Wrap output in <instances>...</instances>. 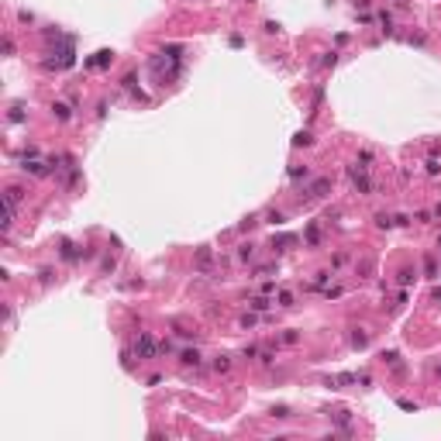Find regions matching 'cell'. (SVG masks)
Instances as JSON below:
<instances>
[{
    "instance_id": "8992f818",
    "label": "cell",
    "mask_w": 441,
    "mask_h": 441,
    "mask_svg": "<svg viewBox=\"0 0 441 441\" xmlns=\"http://www.w3.org/2000/svg\"><path fill=\"white\" fill-rule=\"evenodd\" d=\"M59 255H62L66 262H76V259H79V248H76L72 242H62V245H59Z\"/></svg>"
},
{
    "instance_id": "277c9868",
    "label": "cell",
    "mask_w": 441,
    "mask_h": 441,
    "mask_svg": "<svg viewBox=\"0 0 441 441\" xmlns=\"http://www.w3.org/2000/svg\"><path fill=\"white\" fill-rule=\"evenodd\" d=\"M45 166H49V162H38L35 155H31V159L24 155V162H21V169H24V173H31V176H45V173H49Z\"/></svg>"
},
{
    "instance_id": "4316f807",
    "label": "cell",
    "mask_w": 441,
    "mask_h": 441,
    "mask_svg": "<svg viewBox=\"0 0 441 441\" xmlns=\"http://www.w3.org/2000/svg\"><path fill=\"white\" fill-rule=\"evenodd\" d=\"M427 173H431V176L441 173V162H438V159H427Z\"/></svg>"
},
{
    "instance_id": "cb8c5ba5",
    "label": "cell",
    "mask_w": 441,
    "mask_h": 441,
    "mask_svg": "<svg viewBox=\"0 0 441 441\" xmlns=\"http://www.w3.org/2000/svg\"><path fill=\"white\" fill-rule=\"evenodd\" d=\"M297 338H300V335H297V331H283V335H279V341H283V345H293V341H297Z\"/></svg>"
},
{
    "instance_id": "30bf717a",
    "label": "cell",
    "mask_w": 441,
    "mask_h": 441,
    "mask_svg": "<svg viewBox=\"0 0 441 441\" xmlns=\"http://www.w3.org/2000/svg\"><path fill=\"white\" fill-rule=\"evenodd\" d=\"M290 245H297L293 234H279V238H272V248H276V252H283V248H290Z\"/></svg>"
},
{
    "instance_id": "484cf974",
    "label": "cell",
    "mask_w": 441,
    "mask_h": 441,
    "mask_svg": "<svg viewBox=\"0 0 441 441\" xmlns=\"http://www.w3.org/2000/svg\"><path fill=\"white\" fill-rule=\"evenodd\" d=\"M379 21H383V28H386V35H389V31H393V14H386V11H383V14H379Z\"/></svg>"
},
{
    "instance_id": "7c38bea8",
    "label": "cell",
    "mask_w": 441,
    "mask_h": 441,
    "mask_svg": "<svg viewBox=\"0 0 441 441\" xmlns=\"http://www.w3.org/2000/svg\"><path fill=\"white\" fill-rule=\"evenodd\" d=\"M196 265L200 269H211V248H200L196 252Z\"/></svg>"
},
{
    "instance_id": "9a60e30c",
    "label": "cell",
    "mask_w": 441,
    "mask_h": 441,
    "mask_svg": "<svg viewBox=\"0 0 441 441\" xmlns=\"http://www.w3.org/2000/svg\"><path fill=\"white\" fill-rule=\"evenodd\" d=\"M52 114L59 117V121H69V117H72V110H69L66 104H55V107H52Z\"/></svg>"
},
{
    "instance_id": "e575fe53",
    "label": "cell",
    "mask_w": 441,
    "mask_h": 441,
    "mask_svg": "<svg viewBox=\"0 0 441 441\" xmlns=\"http://www.w3.org/2000/svg\"><path fill=\"white\" fill-rule=\"evenodd\" d=\"M438 372H441V369H438Z\"/></svg>"
},
{
    "instance_id": "d6a6232c",
    "label": "cell",
    "mask_w": 441,
    "mask_h": 441,
    "mask_svg": "<svg viewBox=\"0 0 441 441\" xmlns=\"http://www.w3.org/2000/svg\"><path fill=\"white\" fill-rule=\"evenodd\" d=\"M434 300H438V303H441V290H438V293H434Z\"/></svg>"
},
{
    "instance_id": "5b68a950",
    "label": "cell",
    "mask_w": 441,
    "mask_h": 441,
    "mask_svg": "<svg viewBox=\"0 0 441 441\" xmlns=\"http://www.w3.org/2000/svg\"><path fill=\"white\" fill-rule=\"evenodd\" d=\"M379 358H383V362H386V366H389L393 372H400V376H404V372H407V366H404V362H400V352H383Z\"/></svg>"
},
{
    "instance_id": "83f0119b",
    "label": "cell",
    "mask_w": 441,
    "mask_h": 441,
    "mask_svg": "<svg viewBox=\"0 0 441 441\" xmlns=\"http://www.w3.org/2000/svg\"><path fill=\"white\" fill-rule=\"evenodd\" d=\"M358 162H362V166H369V162H372V152H369V148H362V152H358Z\"/></svg>"
},
{
    "instance_id": "1f68e13d",
    "label": "cell",
    "mask_w": 441,
    "mask_h": 441,
    "mask_svg": "<svg viewBox=\"0 0 441 441\" xmlns=\"http://www.w3.org/2000/svg\"><path fill=\"white\" fill-rule=\"evenodd\" d=\"M242 328H255V314H245L242 317Z\"/></svg>"
},
{
    "instance_id": "603a6c76",
    "label": "cell",
    "mask_w": 441,
    "mask_h": 441,
    "mask_svg": "<svg viewBox=\"0 0 441 441\" xmlns=\"http://www.w3.org/2000/svg\"><path fill=\"white\" fill-rule=\"evenodd\" d=\"M265 221H269V224H283L286 217H283V214H279V211H269V214H265Z\"/></svg>"
},
{
    "instance_id": "7a4b0ae2",
    "label": "cell",
    "mask_w": 441,
    "mask_h": 441,
    "mask_svg": "<svg viewBox=\"0 0 441 441\" xmlns=\"http://www.w3.org/2000/svg\"><path fill=\"white\" fill-rule=\"evenodd\" d=\"M348 179H352V186L358 193H372V179H369L366 166H348Z\"/></svg>"
},
{
    "instance_id": "2e32d148",
    "label": "cell",
    "mask_w": 441,
    "mask_h": 441,
    "mask_svg": "<svg viewBox=\"0 0 441 441\" xmlns=\"http://www.w3.org/2000/svg\"><path fill=\"white\" fill-rule=\"evenodd\" d=\"M310 141H314L310 131H297V135H293V145H297V148H303V145H310Z\"/></svg>"
},
{
    "instance_id": "f1b7e54d",
    "label": "cell",
    "mask_w": 441,
    "mask_h": 441,
    "mask_svg": "<svg viewBox=\"0 0 441 441\" xmlns=\"http://www.w3.org/2000/svg\"><path fill=\"white\" fill-rule=\"evenodd\" d=\"M300 176L307 179V166H303V169H300V166H293V169H290V179H300Z\"/></svg>"
},
{
    "instance_id": "d6986e66",
    "label": "cell",
    "mask_w": 441,
    "mask_h": 441,
    "mask_svg": "<svg viewBox=\"0 0 441 441\" xmlns=\"http://www.w3.org/2000/svg\"><path fill=\"white\" fill-rule=\"evenodd\" d=\"M376 224H379V228H386V231H389V228H393V224H396V217H389V214H376Z\"/></svg>"
},
{
    "instance_id": "6da1fadb",
    "label": "cell",
    "mask_w": 441,
    "mask_h": 441,
    "mask_svg": "<svg viewBox=\"0 0 441 441\" xmlns=\"http://www.w3.org/2000/svg\"><path fill=\"white\" fill-rule=\"evenodd\" d=\"M131 352H135L138 358H155L159 352H162V345H159V341H155L148 331H141V335L135 338V348H131Z\"/></svg>"
},
{
    "instance_id": "52a82bcc",
    "label": "cell",
    "mask_w": 441,
    "mask_h": 441,
    "mask_svg": "<svg viewBox=\"0 0 441 441\" xmlns=\"http://www.w3.org/2000/svg\"><path fill=\"white\" fill-rule=\"evenodd\" d=\"M348 341H352V348H366V345H369V335H366L362 328H355V331L348 335Z\"/></svg>"
},
{
    "instance_id": "8fae6325",
    "label": "cell",
    "mask_w": 441,
    "mask_h": 441,
    "mask_svg": "<svg viewBox=\"0 0 441 441\" xmlns=\"http://www.w3.org/2000/svg\"><path fill=\"white\" fill-rule=\"evenodd\" d=\"M110 59H114V52H110V49H100V52L93 55V69H97V66H110Z\"/></svg>"
},
{
    "instance_id": "e0dca14e",
    "label": "cell",
    "mask_w": 441,
    "mask_h": 441,
    "mask_svg": "<svg viewBox=\"0 0 441 441\" xmlns=\"http://www.w3.org/2000/svg\"><path fill=\"white\" fill-rule=\"evenodd\" d=\"M272 303H276V300H269V297H255V300H252V310H269Z\"/></svg>"
},
{
    "instance_id": "9c48e42d",
    "label": "cell",
    "mask_w": 441,
    "mask_h": 441,
    "mask_svg": "<svg viewBox=\"0 0 441 441\" xmlns=\"http://www.w3.org/2000/svg\"><path fill=\"white\" fill-rule=\"evenodd\" d=\"M179 362H183V366H200V352H196V348L179 352Z\"/></svg>"
},
{
    "instance_id": "836d02e7",
    "label": "cell",
    "mask_w": 441,
    "mask_h": 441,
    "mask_svg": "<svg viewBox=\"0 0 441 441\" xmlns=\"http://www.w3.org/2000/svg\"><path fill=\"white\" fill-rule=\"evenodd\" d=\"M438 248H441V238H438Z\"/></svg>"
},
{
    "instance_id": "4dcf8cb0",
    "label": "cell",
    "mask_w": 441,
    "mask_h": 441,
    "mask_svg": "<svg viewBox=\"0 0 441 441\" xmlns=\"http://www.w3.org/2000/svg\"><path fill=\"white\" fill-rule=\"evenodd\" d=\"M11 121L18 124V121H24V114H21V107H11Z\"/></svg>"
},
{
    "instance_id": "44dd1931",
    "label": "cell",
    "mask_w": 441,
    "mask_h": 441,
    "mask_svg": "<svg viewBox=\"0 0 441 441\" xmlns=\"http://www.w3.org/2000/svg\"><path fill=\"white\" fill-rule=\"evenodd\" d=\"M252 255H255V245H252V242H248V245H242V248H238V259H245V262H248Z\"/></svg>"
},
{
    "instance_id": "ac0fdd59",
    "label": "cell",
    "mask_w": 441,
    "mask_h": 441,
    "mask_svg": "<svg viewBox=\"0 0 441 441\" xmlns=\"http://www.w3.org/2000/svg\"><path fill=\"white\" fill-rule=\"evenodd\" d=\"M307 245H320V231H317V224L307 228Z\"/></svg>"
},
{
    "instance_id": "ffe728a7",
    "label": "cell",
    "mask_w": 441,
    "mask_h": 441,
    "mask_svg": "<svg viewBox=\"0 0 441 441\" xmlns=\"http://www.w3.org/2000/svg\"><path fill=\"white\" fill-rule=\"evenodd\" d=\"M259 362H262V366H272V362H276V355H272L269 348H259Z\"/></svg>"
},
{
    "instance_id": "ba28073f",
    "label": "cell",
    "mask_w": 441,
    "mask_h": 441,
    "mask_svg": "<svg viewBox=\"0 0 441 441\" xmlns=\"http://www.w3.org/2000/svg\"><path fill=\"white\" fill-rule=\"evenodd\" d=\"M335 417V424L345 431V434H352V414H345V410H338V414H331Z\"/></svg>"
},
{
    "instance_id": "f546056e",
    "label": "cell",
    "mask_w": 441,
    "mask_h": 441,
    "mask_svg": "<svg viewBox=\"0 0 441 441\" xmlns=\"http://www.w3.org/2000/svg\"><path fill=\"white\" fill-rule=\"evenodd\" d=\"M414 276H417L414 269H404V272H400V283H404V286H407V283H410V279H414Z\"/></svg>"
},
{
    "instance_id": "5bb4252c",
    "label": "cell",
    "mask_w": 441,
    "mask_h": 441,
    "mask_svg": "<svg viewBox=\"0 0 441 441\" xmlns=\"http://www.w3.org/2000/svg\"><path fill=\"white\" fill-rule=\"evenodd\" d=\"M214 369H217V372H228V369H231V355H217V358H214Z\"/></svg>"
},
{
    "instance_id": "3957f363",
    "label": "cell",
    "mask_w": 441,
    "mask_h": 441,
    "mask_svg": "<svg viewBox=\"0 0 441 441\" xmlns=\"http://www.w3.org/2000/svg\"><path fill=\"white\" fill-rule=\"evenodd\" d=\"M303 193H307V200H317V196H328V193H331V176H320V179H314V183H310V186H307Z\"/></svg>"
},
{
    "instance_id": "4fadbf2b",
    "label": "cell",
    "mask_w": 441,
    "mask_h": 441,
    "mask_svg": "<svg viewBox=\"0 0 441 441\" xmlns=\"http://www.w3.org/2000/svg\"><path fill=\"white\" fill-rule=\"evenodd\" d=\"M276 303H279V307H293V293H290V290H279V293H276Z\"/></svg>"
},
{
    "instance_id": "7402d4cb",
    "label": "cell",
    "mask_w": 441,
    "mask_h": 441,
    "mask_svg": "<svg viewBox=\"0 0 441 441\" xmlns=\"http://www.w3.org/2000/svg\"><path fill=\"white\" fill-rule=\"evenodd\" d=\"M424 272L434 279V276H438V262H434V259H424Z\"/></svg>"
},
{
    "instance_id": "d4e9b609",
    "label": "cell",
    "mask_w": 441,
    "mask_h": 441,
    "mask_svg": "<svg viewBox=\"0 0 441 441\" xmlns=\"http://www.w3.org/2000/svg\"><path fill=\"white\" fill-rule=\"evenodd\" d=\"M328 279H331V272H317V279H314V290H320V286L328 283Z\"/></svg>"
}]
</instances>
